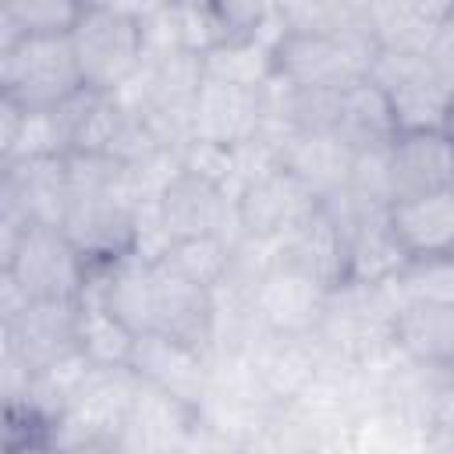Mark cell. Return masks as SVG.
<instances>
[{"mask_svg": "<svg viewBox=\"0 0 454 454\" xmlns=\"http://www.w3.org/2000/svg\"><path fill=\"white\" fill-rule=\"evenodd\" d=\"M71 46L85 89L121 92L145 67V35L138 7L124 4H82Z\"/></svg>", "mask_w": 454, "mask_h": 454, "instance_id": "1", "label": "cell"}, {"mask_svg": "<svg viewBox=\"0 0 454 454\" xmlns=\"http://www.w3.org/2000/svg\"><path fill=\"white\" fill-rule=\"evenodd\" d=\"M71 35H28L0 46V99L25 114H50L82 92Z\"/></svg>", "mask_w": 454, "mask_h": 454, "instance_id": "2", "label": "cell"}, {"mask_svg": "<svg viewBox=\"0 0 454 454\" xmlns=\"http://www.w3.org/2000/svg\"><path fill=\"white\" fill-rule=\"evenodd\" d=\"M89 262L74 252L60 227L28 223L18 248L0 262L25 301H78L89 287Z\"/></svg>", "mask_w": 454, "mask_h": 454, "instance_id": "3", "label": "cell"}, {"mask_svg": "<svg viewBox=\"0 0 454 454\" xmlns=\"http://www.w3.org/2000/svg\"><path fill=\"white\" fill-rule=\"evenodd\" d=\"M60 231L89 270L110 266L128 252H138V202L128 188L71 192Z\"/></svg>", "mask_w": 454, "mask_h": 454, "instance_id": "4", "label": "cell"}, {"mask_svg": "<svg viewBox=\"0 0 454 454\" xmlns=\"http://www.w3.org/2000/svg\"><path fill=\"white\" fill-rule=\"evenodd\" d=\"M365 78L387 92L397 131H443L454 89L429 64V57L380 50Z\"/></svg>", "mask_w": 454, "mask_h": 454, "instance_id": "5", "label": "cell"}, {"mask_svg": "<svg viewBox=\"0 0 454 454\" xmlns=\"http://www.w3.org/2000/svg\"><path fill=\"white\" fill-rule=\"evenodd\" d=\"M273 82L287 89L344 92L348 85L369 74V64L337 35L323 32H291L284 28L270 46Z\"/></svg>", "mask_w": 454, "mask_h": 454, "instance_id": "6", "label": "cell"}, {"mask_svg": "<svg viewBox=\"0 0 454 454\" xmlns=\"http://www.w3.org/2000/svg\"><path fill=\"white\" fill-rule=\"evenodd\" d=\"M323 206V199L316 192H309L294 174H287L284 167H270L262 174H255L252 181H245L234 195V216H238V234L252 238V241H280L287 238L294 227H301L316 209Z\"/></svg>", "mask_w": 454, "mask_h": 454, "instance_id": "7", "label": "cell"}, {"mask_svg": "<svg viewBox=\"0 0 454 454\" xmlns=\"http://www.w3.org/2000/svg\"><path fill=\"white\" fill-rule=\"evenodd\" d=\"M262 131H266V85H238L206 74L192 110L188 142L238 153L245 145H255Z\"/></svg>", "mask_w": 454, "mask_h": 454, "instance_id": "8", "label": "cell"}, {"mask_svg": "<svg viewBox=\"0 0 454 454\" xmlns=\"http://www.w3.org/2000/svg\"><path fill=\"white\" fill-rule=\"evenodd\" d=\"M156 216H160V227L167 234V241H192V238H227V223L238 227V216H234V195L195 174V170H177L167 188L160 192L156 199Z\"/></svg>", "mask_w": 454, "mask_h": 454, "instance_id": "9", "label": "cell"}, {"mask_svg": "<svg viewBox=\"0 0 454 454\" xmlns=\"http://www.w3.org/2000/svg\"><path fill=\"white\" fill-rule=\"evenodd\" d=\"M216 326H220L216 291L156 262V326H153V333H160L181 348H192L199 355H213Z\"/></svg>", "mask_w": 454, "mask_h": 454, "instance_id": "10", "label": "cell"}, {"mask_svg": "<svg viewBox=\"0 0 454 454\" xmlns=\"http://www.w3.org/2000/svg\"><path fill=\"white\" fill-rule=\"evenodd\" d=\"M82 326V298L78 301H28L21 312L4 319V344L14 348L32 369L57 365L71 355H82L78 340Z\"/></svg>", "mask_w": 454, "mask_h": 454, "instance_id": "11", "label": "cell"}, {"mask_svg": "<svg viewBox=\"0 0 454 454\" xmlns=\"http://www.w3.org/2000/svg\"><path fill=\"white\" fill-rule=\"evenodd\" d=\"M326 298L330 291H323L309 277L273 266L248 298V305L270 337H312L323 323Z\"/></svg>", "mask_w": 454, "mask_h": 454, "instance_id": "12", "label": "cell"}, {"mask_svg": "<svg viewBox=\"0 0 454 454\" xmlns=\"http://www.w3.org/2000/svg\"><path fill=\"white\" fill-rule=\"evenodd\" d=\"M128 369L142 383L170 394L174 401L188 404L192 411L202 408V401L209 394V383H213V362H209V355H199L192 348H181V344H174V340H167L160 333L135 337V351H131Z\"/></svg>", "mask_w": 454, "mask_h": 454, "instance_id": "13", "label": "cell"}, {"mask_svg": "<svg viewBox=\"0 0 454 454\" xmlns=\"http://www.w3.org/2000/svg\"><path fill=\"white\" fill-rule=\"evenodd\" d=\"M71 202L67 160L64 156H35L0 163V206L21 213L28 223L60 227Z\"/></svg>", "mask_w": 454, "mask_h": 454, "instance_id": "14", "label": "cell"}, {"mask_svg": "<svg viewBox=\"0 0 454 454\" xmlns=\"http://www.w3.org/2000/svg\"><path fill=\"white\" fill-rule=\"evenodd\" d=\"M89 291L103 309L135 337L153 333L156 326V259L128 252L124 259L89 273Z\"/></svg>", "mask_w": 454, "mask_h": 454, "instance_id": "15", "label": "cell"}, {"mask_svg": "<svg viewBox=\"0 0 454 454\" xmlns=\"http://www.w3.org/2000/svg\"><path fill=\"white\" fill-rule=\"evenodd\" d=\"M387 163L394 202L447 192L454 181V145L443 131H397L387 149Z\"/></svg>", "mask_w": 454, "mask_h": 454, "instance_id": "16", "label": "cell"}, {"mask_svg": "<svg viewBox=\"0 0 454 454\" xmlns=\"http://www.w3.org/2000/svg\"><path fill=\"white\" fill-rule=\"evenodd\" d=\"M390 348L411 365L450 372L454 369V305L404 301L390 323Z\"/></svg>", "mask_w": 454, "mask_h": 454, "instance_id": "17", "label": "cell"}, {"mask_svg": "<svg viewBox=\"0 0 454 454\" xmlns=\"http://www.w3.org/2000/svg\"><path fill=\"white\" fill-rule=\"evenodd\" d=\"M270 142L277 153V167L294 174L319 199H330L348 188L355 153L344 142H337L333 135H298L294 131V135H277Z\"/></svg>", "mask_w": 454, "mask_h": 454, "instance_id": "18", "label": "cell"}, {"mask_svg": "<svg viewBox=\"0 0 454 454\" xmlns=\"http://www.w3.org/2000/svg\"><path fill=\"white\" fill-rule=\"evenodd\" d=\"M390 231L404 259L454 255V192L401 199L387 209Z\"/></svg>", "mask_w": 454, "mask_h": 454, "instance_id": "19", "label": "cell"}, {"mask_svg": "<svg viewBox=\"0 0 454 454\" xmlns=\"http://www.w3.org/2000/svg\"><path fill=\"white\" fill-rule=\"evenodd\" d=\"M333 138L344 142L355 156L358 153H376L387 149L397 138V121L390 110V99L380 85L369 78L348 85L337 103V121H333Z\"/></svg>", "mask_w": 454, "mask_h": 454, "instance_id": "20", "label": "cell"}, {"mask_svg": "<svg viewBox=\"0 0 454 454\" xmlns=\"http://www.w3.org/2000/svg\"><path fill=\"white\" fill-rule=\"evenodd\" d=\"M450 4H369V21L380 50L426 57Z\"/></svg>", "mask_w": 454, "mask_h": 454, "instance_id": "21", "label": "cell"}, {"mask_svg": "<svg viewBox=\"0 0 454 454\" xmlns=\"http://www.w3.org/2000/svg\"><path fill=\"white\" fill-rule=\"evenodd\" d=\"M78 340H82V355L99 365V369H124L131 362L135 351V333L124 330L106 309L103 301L85 287L82 294V326H78Z\"/></svg>", "mask_w": 454, "mask_h": 454, "instance_id": "22", "label": "cell"}, {"mask_svg": "<svg viewBox=\"0 0 454 454\" xmlns=\"http://www.w3.org/2000/svg\"><path fill=\"white\" fill-rule=\"evenodd\" d=\"M82 4L64 0H18L0 11V46H11L28 35H71L78 25Z\"/></svg>", "mask_w": 454, "mask_h": 454, "instance_id": "23", "label": "cell"}, {"mask_svg": "<svg viewBox=\"0 0 454 454\" xmlns=\"http://www.w3.org/2000/svg\"><path fill=\"white\" fill-rule=\"evenodd\" d=\"M238 241V238H234ZM231 238H192V241H174L156 262H163L167 270L202 284V287H220L231 266Z\"/></svg>", "mask_w": 454, "mask_h": 454, "instance_id": "24", "label": "cell"}, {"mask_svg": "<svg viewBox=\"0 0 454 454\" xmlns=\"http://www.w3.org/2000/svg\"><path fill=\"white\" fill-rule=\"evenodd\" d=\"M397 291L404 301H433V305H454V255H429V259H408L397 277Z\"/></svg>", "mask_w": 454, "mask_h": 454, "instance_id": "25", "label": "cell"}, {"mask_svg": "<svg viewBox=\"0 0 454 454\" xmlns=\"http://www.w3.org/2000/svg\"><path fill=\"white\" fill-rule=\"evenodd\" d=\"M426 429H436V433H454V376L443 372L433 387V397H429V411H426Z\"/></svg>", "mask_w": 454, "mask_h": 454, "instance_id": "26", "label": "cell"}, {"mask_svg": "<svg viewBox=\"0 0 454 454\" xmlns=\"http://www.w3.org/2000/svg\"><path fill=\"white\" fill-rule=\"evenodd\" d=\"M422 454H454V433H436V429H426Z\"/></svg>", "mask_w": 454, "mask_h": 454, "instance_id": "27", "label": "cell"}, {"mask_svg": "<svg viewBox=\"0 0 454 454\" xmlns=\"http://www.w3.org/2000/svg\"><path fill=\"white\" fill-rule=\"evenodd\" d=\"M4 454H57L50 447V436L43 440H21V443H4Z\"/></svg>", "mask_w": 454, "mask_h": 454, "instance_id": "28", "label": "cell"}, {"mask_svg": "<svg viewBox=\"0 0 454 454\" xmlns=\"http://www.w3.org/2000/svg\"><path fill=\"white\" fill-rule=\"evenodd\" d=\"M443 135H447V138H450V145H454V99H450L447 117H443Z\"/></svg>", "mask_w": 454, "mask_h": 454, "instance_id": "29", "label": "cell"}, {"mask_svg": "<svg viewBox=\"0 0 454 454\" xmlns=\"http://www.w3.org/2000/svg\"><path fill=\"white\" fill-rule=\"evenodd\" d=\"M450 192H454V181H450Z\"/></svg>", "mask_w": 454, "mask_h": 454, "instance_id": "30", "label": "cell"}, {"mask_svg": "<svg viewBox=\"0 0 454 454\" xmlns=\"http://www.w3.org/2000/svg\"><path fill=\"white\" fill-rule=\"evenodd\" d=\"M450 376H454V369H450Z\"/></svg>", "mask_w": 454, "mask_h": 454, "instance_id": "31", "label": "cell"}]
</instances>
